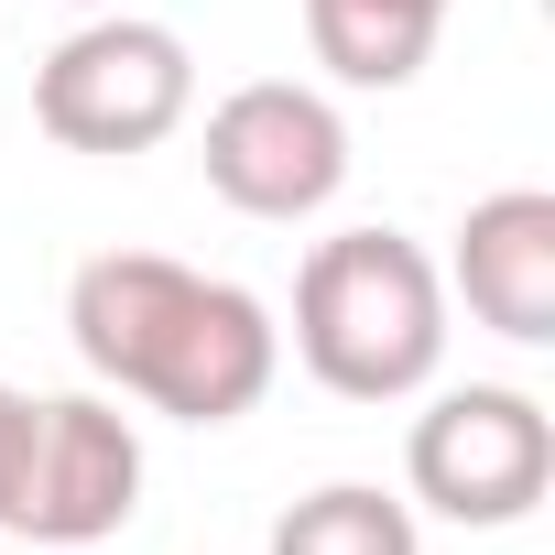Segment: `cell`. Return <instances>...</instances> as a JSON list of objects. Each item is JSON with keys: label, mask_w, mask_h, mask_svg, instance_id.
Segmentation results:
<instances>
[{"label": "cell", "mask_w": 555, "mask_h": 555, "mask_svg": "<svg viewBox=\"0 0 555 555\" xmlns=\"http://www.w3.org/2000/svg\"><path fill=\"white\" fill-rule=\"evenodd\" d=\"M295 360L338 403H403L447 360V272L403 229H338L295 272Z\"/></svg>", "instance_id": "6da1fadb"}, {"label": "cell", "mask_w": 555, "mask_h": 555, "mask_svg": "<svg viewBox=\"0 0 555 555\" xmlns=\"http://www.w3.org/2000/svg\"><path fill=\"white\" fill-rule=\"evenodd\" d=\"M403 479L436 522H468V533H501L522 522L544 490H555V414L512 382H468V392H436L414 414V447H403Z\"/></svg>", "instance_id": "7a4b0ae2"}, {"label": "cell", "mask_w": 555, "mask_h": 555, "mask_svg": "<svg viewBox=\"0 0 555 555\" xmlns=\"http://www.w3.org/2000/svg\"><path fill=\"white\" fill-rule=\"evenodd\" d=\"M196 109V66L164 23H131V12H99L88 34H66L34 77V120L66 142V153H153L175 142Z\"/></svg>", "instance_id": "3957f363"}, {"label": "cell", "mask_w": 555, "mask_h": 555, "mask_svg": "<svg viewBox=\"0 0 555 555\" xmlns=\"http://www.w3.org/2000/svg\"><path fill=\"white\" fill-rule=\"evenodd\" d=\"M142 501V436L120 403L99 392H44L23 403L12 436V479H0V522L34 533V544H99L120 533Z\"/></svg>", "instance_id": "277c9868"}, {"label": "cell", "mask_w": 555, "mask_h": 555, "mask_svg": "<svg viewBox=\"0 0 555 555\" xmlns=\"http://www.w3.org/2000/svg\"><path fill=\"white\" fill-rule=\"evenodd\" d=\"M207 185L240 207V218H272L295 229L317 218L338 185H349V120L338 99L295 88V77H250L207 109Z\"/></svg>", "instance_id": "5b68a950"}, {"label": "cell", "mask_w": 555, "mask_h": 555, "mask_svg": "<svg viewBox=\"0 0 555 555\" xmlns=\"http://www.w3.org/2000/svg\"><path fill=\"white\" fill-rule=\"evenodd\" d=\"M272 371H284V327H272V306L196 272V295L175 306V327H164V349L142 371V403L175 414V425H240L272 392Z\"/></svg>", "instance_id": "8992f818"}, {"label": "cell", "mask_w": 555, "mask_h": 555, "mask_svg": "<svg viewBox=\"0 0 555 555\" xmlns=\"http://www.w3.org/2000/svg\"><path fill=\"white\" fill-rule=\"evenodd\" d=\"M447 284L468 295V317L512 349H544L555 338V196L544 185H501L457 218V261Z\"/></svg>", "instance_id": "52a82bcc"}, {"label": "cell", "mask_w": 555, "mask_h": 555, "mask_svg": "<svg viewBox=\"0 0 555 555\" xmlns=\"http://www.w3.org/2000/svg\"><path fill=\"white\" fill-rule=\"evenodd\" d=\"M185 295H196L185 261H164V250H99L66 284V338H77V360L99 382L142 392V371H153V349H164V327H175Z\"/></svg>", "instance_id": "ba28073f"}, {"label": "cell", "mask_w": 555, "mask_h": 555, "mask_svg": "<svg viewBox=\"0 0 555 555\" xmlns=\"http://www.w3.org/2000/svg\"><path fill=\"white\" fill-rule=\"evenodd\" d=\"M447 34V0H306V44L338 88H414Z\"/></svg>", "instance_id": "9c48e42d"}, {"label": "cell", "mask_w": 555, "mask_h": 555, "mask_svg": "<svg viewBox=\"0 0 555 555\" xmlns=\"http://www.w3.org/2000/svg\"><path fill=\"white\" fill-rule=\"evenodd\" d=\"M272 555H425V533H414V501L371 479H327L272 522Z\"/></svg>", "instance_id": "30bf717a"}, {"label": "cell", "mask_w": 555, "mask_h": 555, "mask_svg": "<svg viewBox=\"0 0 555 555\" xmlns=\"http://www.w3.org/2000/svg\"><path fill=\"white\" fill-rule=\"evenodd\" d=\"M23 403H34V392H12V382H0V479H12V436H23Z\"/></svg>", "instance_id": "8fae6325"}]
</instances>
